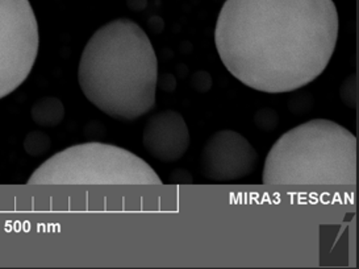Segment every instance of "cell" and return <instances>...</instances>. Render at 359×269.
I'll list each match as a JSON object with an SVG mask.
<instances>
[{"mask_svg":"<svg viewBox=\"0 0 359 269\" xmlns=\"http://www.w3.org/2000/svg\"><path fill=\"white\" fill-rule=\"evenodd\" d=\"M24 151L32 157H41L46 155L52 147V139L43 131H31L24 139Z\"/></svg>","mask_w":359,"mask_h":269,"instance_id":"9","label":"cell"},{"mask_svg":"<svg viewBox=\"0 0 359 269\" xmlns=\"http://www.w3.org/2000/svg\"><path fill=\"white\" fill-rule=\"evenodd\" d=\"M170 183H182V185H191L194 183V177L187 169L177 168L169 176Z\"/></svg>","mask_w":359,"mask_h":269,"instance_id":"15","label":"cell"},{"mask_svg":"<svg viewBox=\"0 0 359 269\" xmlns=\"http://www.w3.org/2000/svg\"><path fill=\"white\" fill-rule=\"evenodd\" d=\"M158 58L147 32L130 19H116L96 31L81 55L78 82L102 112L130 122L156 106Z\"/></svg>","mask_w":359,"mask_h":269,"instance_id":"2","label":"cell"},{"mask_svg":"<svg viewBox=\"0 0 359 269\" xmlns=\"http://www.w3.org/2000/svg\"><path fill=\"white\" fill-rule=\"evenodd\" d=\"M148 27L153 34H161L165 29V22L161 16H151L148 20Z\"/></svg>","mask_w":359,"mask_h":269,"instance_id":"16","label":"cell"},{"mask_svg":"<svg viewBox=\"0 0 359 269\" xmlns=\"http://www.w3.org/2000/svg\"><path fill=\"white\" fill-rule=\"evenodd\" d=\"M191 87L201 94H205L208 91H211L213 86V79L212 76L205 72V70H198L191 76Z\"/></svg>","mask_w":359,"mask_h":269,"instance_id":"13","label":"cell"},{"mask_svg":"<svg viewBox=\"0 0 359 269\" xmlns=\"http://www.w3.org/2000/svg\"><path fill=\"white\" fill-rule=\"evenodd\" d=\"M177 77L171 73H163L158 76L157 88L163 93H174L177 90Z\"/></svg>","mask_w":359,"mask_h":269,"instance_id":"14","label":"cell"},{"mask_svg":"<svg viewBox=\"0 0 359 269\" xmlns=\"http://www.w3.org/2000/svg\"><path fill=\"white\" fill-rule=\"evenodd\" d=\"M339 97L345 106L355 110L358 105V84L357 74L348 76L339 87Z\"/></svg>","mask_w":359,"mask_h":269,"instance_id":"11","label":"cell"},{"mask_svg":"<svg viewBox=\"0 0 359 269\" xmlns=\"http://www.w3.org/2000/svg\"><path fill=\"white\" fill-rule=\"evenodd\" d=\"M338 32L333 0H226L215 45L226 70L245 86L282 94L325 72Z\"/></svg>","mask_w":359,"mask_h":269,"instance_id":"1","label":"cell"},{"mask_svg":"<svg viewBox=\"0 0 359 269\" xmlns=\"http://www.w3.org/2000/svg\"><path fill=\"white\" fill-rule=\"evenodd\" d=\"M259 156L241 133L222 129L213 133L203 147L201 174L215 183L238 181L257 169Z\"/></svg>","mask_w":359,"mask_h":269,"instance_id":"6","label":"cell"},{"mask_svg":"<svg viewBox=\"0 0 359 269\" xmlns=\"http://www.w3.org/2000/svg\"><path fill=\"white\" fill-rule=\"evenodd\" d=\"M253 122L261 131L273 132L279 126V115L273 108H259L254 114Z\"/></svg>","mask_w":359,"mask_h":269,"instance_id":"12","label":"cell"},{"mask_svg":"<svg viewBox=\"0 0 359 269\" xmlns=\"http://www.w3.org/2000/svg\"><path fill=\"white\" fill-rule=\"evenodd\" d=\"M266 185H355L357 138L327 119L283 133L264 162Z\"/></svg>","mask_w":359,"mask_h":269,"instance_id":"3","label":"cell"},{"mask_svg":"<svg viewBox=\"0 0 359 269\" xmlns=\"http://www.w3.org/2000/svg\"><path fill=\"white\" fill-rule=\"evenodd\" d=\"M142 144L158 162H178L190 148V129L178 111L165 110L149 118L142 132Z\"/></svg>","mask_w":359,"mask_h":269,"instance_id":"7","label":"cell"},{"mask_svg":"<svg viewBox=\"0 0 359 269\" xmlns=\"http://www.w3.org/2000/svg\"><path fill=\"white\" fill-rule=\"evenodd\" d=\"M39 46V24L31 1L0 0V99L27 81Z\"/></svg>","mask_w":359,"mask_h":269,"instance_id":"5","label":"cell"},{"mask_svg":"<svg viewBox=\"0 0 359 269\" xmlns=\"http://www.w3.org/2000/svg\"><path fill=\"white\" fill-rule=\"evenodd\" d=\"M127 4L132 11H144L148 6V0H127Z\"/></svg>","mask_w":359,"mask_h":269,"instance_id":"17","label":"cell"},{"mask_svg":"<svg viewBox=\"0 0 359 269\" xmlns=\"http://www.w3.org/2000/svg\"><path fill=\"white\" fill-rule=\"evenodd\" d=\"M175 74L180 78V79H184L186 77L189 76V67L184 64H178L175 66Z\"/></svg>","mask_w":359,"mask_h":269,"instance_id":"18","label":"cell"},{"mask_svg":"<svg viewBox=\"0 0 359 269\" xmlns=\"http://www.w3.org/2000/svg\"><path fill=\"white\" fill-rule=\"evenodd\" d=\"M315 106V98L308 91H297L288 99L287 107L294 115H306Z\"/></svg>","mask_w":359,"mask_h":269,"instance_id":"10","label":"cell"},{"mask_svg":"<svg viewBox=\"0 0 359 269\" xmlns=\"http://www.w3.org/2000/svg\"><path fill=\"white\" fill-rule=\"evenodd\" d=\"M28 185H162L144 159L117 145L90 141L69 147L41 164Z\"/></svg>","mask_w":359,"mask_h":269,"instance_id":"4","label":"cell"},{"mask_svg":"<svg viewBox=\"0 0 359 269\" xmlns=\"http://www.w3.org/2000/svg\"><path fill=\"white\" fill-rule=\"evenodd\" d=\"M180 51L184 54L191 53L192 52V44L190 41H183L180 45Z\"/></svg>","mask_w":359,"mask_h":269,"instance_id":"19","label":"cell"},{"mask_svg":"<svg viewBox=\"0 0 359 269\" xmlns=\"http://www.w3.org/2000/svg\"><path fill=\"white\" fill-rule=\"evenodd\" d=\"M31 117L33 122L40 127H57L65 118L64 103L55 97L40 98L32 105Z\"/></svg>","mask_w":359,"mask_h":269,"instance_id":"8","label":"cell"}]
</instances>
